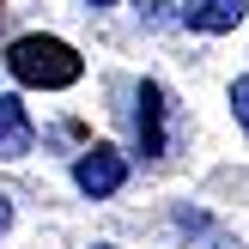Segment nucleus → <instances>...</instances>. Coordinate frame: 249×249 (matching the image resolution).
Returning a JSON list of instances; mask_svg holds the SVG:
<instances>
[{"instance_id": "obj_1", "label": "nucleus", "mask_w": 249, "mask_h": 249, "mask_svg": "<svg viewBox=\"0 0 249 249\" xmlns=\"http://www.w3.org/2000/svg\"><path fill=\"white\" fill-rule=\"evenodd\" d=\"M6 67L18 73L24 85H43V91H61V85H73L85 73V61L73 55V43H61V36H18L6 55Z\"/></svg>"}, {"instance_id": "obj_2", "label": "nucleus", "mask_w": 249, "mask_h": 249, "mask_svg": "<svg viewBox=\"0 0 249 249\" xmlns=\"http://www.w3.org/2000/svg\"><path fill=\"white\" fill-rule=\"evenodd\" d=\"M73 182H79L91 201H104V195H116L122 182H128V158L109 152V146H91V152H79V164H73Z\"/></svg>"}, {"instance_id": "obj_3", "label": "nucleus", "mask_w": 249, "mask_h": 249, "mask_svg": "<svg viewBox=\"0 0 249 249\" xmlns=\"http://www.w3.org/2000/svg\"><path fill=\"white\" fill-rule=\"evenodd\" d=\"M243 6H249V0H189V6H182V24L219 36V31H237V24H243Z\"/></svg>"}, {"instance_id": "obj_4", "label": "nucleus", "mask_w": 249, "mask_h": 249, "mask_svg": "<svg viewBox=\"0 0 249 249\" xmlns=\"http://www.w3.org/2000/svg\"><path fill=\"white\" fill-rule=\"evenodd\" d=\"M31 146H36V128L24 116V104L18 97H0V158H24Z\"/></svg>"}, {"instance_id": "obj_5", "label": "nucleus", "mask_w": 249, "mask_h": 249, "mask_svg": "<svg viewBox=\"0 0 249 249\" xmlns=\"http://www.w3.org/2000/svg\"><path fill=\"white\" fill-rule=\"evenodd\" d=\"M134 128H140V152L146 158L164 152V91H158L152 79L140 85V116H134Z\"/></svg>"}, {"instance_id": "obj_6", "label": "nucleus", "mask_w": 249, "mask_h": 249, "mask_svg": "<svg viewBox=\"0 0 249 249\" xmlns=\"http://www.w3.org/2000/svg\"><path fill=\"white\" fill-rule=\"evenodd\" d=\"M231 116L249 128V79H237V85H231Z\"/></svg>"}, {"instance_id": "obj_7", "label": "nucleus", "mask_w": 249, "mask_h": 249, "mask_svg": "<svg viewBox=\"0 0 249 249\" xmlns=\"http://www.w3.org/2000/svg\"><path fill=\"white\" fill-rule=\"evenodd\" d=\"M6 225H12V201L0 195V231H6Z\"/></svg>"}, {"instance_id": "obj_8", "label": "nucleus", "mask_w": 249, "mask_h": 249, "mask_svg": "<svg viewBox=\"0 0 249 249\" xmlns=\"http://www.w3.org/2000/svg\"><path fill=\"white\" fill-rule=\"evenodd\" d=\"M91 6H116V0H91Z\"/></svg>"}, {"instance_id": "obj_9", "label": "nucleus", "mask_w": 249, "mask_h": 249, "mask_svg": "<svg viewBox=\"0 0 249 249\" xmlns=\"http://www.w3.org/2000/svg\"><path fill=\"white\" fill-rule=\"evenodd\" d=\"M91 249H109V243H91Z\"/></svg>"}]
</instances>
